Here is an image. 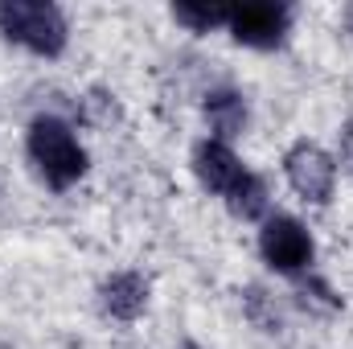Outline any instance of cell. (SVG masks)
<instances>
[{
  "mask_svg": "<svg viewBox=\"0 0 353 349\" xmlns=\"http://www.w3.org/2000/svg\"><path fill=\"white\" fill-rule=\"evenodd\" d=\"M25 152L33 161L37 177L50 185V189H70L79 185L87 173V148L79 144L74 128L58 115H37L25 132Z\"/></svg>",
  "mask_w": 353,
  "mask_h": 349,
  "instance_id": "6da1fadb",
  "label": "cell"
},
{
  "mask_svg": "<svg viewBox=\"0 0 353 349\" xmlns=\"http://www.w3.org/2000/svg\"><path fill=\"white\" fill-rule=\"evenodd\" d=\"M0 37L37 58H62L70 21L50 0H0Z\"/></svg>",
  "mask_w": 353,
  "mask_h": 349,
  "instance_id": "7a4b0ae2",
  "label": "cell"
},
{
  "mask_svg": "<svg viewBox=\"0 0 353 349\" xmlns=\"http://www.w3.org/2000/svg\"><path fill=\"white\" fill-rule=\"evenodd\" d=\"M259 255L271 271L279 275H304L312 271V259H316V243L308 235V226L292 214H267L263 230H259Z\"/></svg>",
  "mask_w": 353,
  "mask_h": 349,
  "instance_id": "3957f363",
  "label": "cell"
},
{
  "mask_svg": "<svg viewBox=\"0 0 353 349\" xmlns=\"http://www.w3.org/2000/svg\"><path fill=\"white\" fill-rule=\"evenodd\" d=\"M226 33L247 50H279L292 33V8L275 0H243L226 4Z\"/></svg>",
  "mask_w": 353,
  "mask_h": 349,
  "instance_id": "277c9868",
  "label": "cell"
},
{
  "mask_svg": "<svg viewBox=\"0 0 353 349\" xmlns=\"http://www.w3.org/2000/svg\"><path fill=\"white\" fill-rule=\"evenodd\" d=\"M283 177L288 185L296 189V197L312 201V206H329L333 189H337V161L312 144V140H296L288 152H283Z\"/></svg>",
  "mask_w": 353,
  "mask_h": 349,
  "instance_id": "5b68a950",
  "label": "cell"
},
{
  "mask_svg": "<svg viewBox=\"0 0 353 349\" xmlns=\"http://www.w3.org/2000/svg\"><path fill=\"white\" fill-rule=\"evenodd\" d=\"M148 292H152L148 275H140V271H111V275L99 283V308H103L111 321L132 325V321L144 317Z\"/></svg>",
  "mask_w": 353,
  "mask_h": 349,
  "instance_id": "8992f818",
  "label": "cell"
},
{
  "mask_svg": "<svg viewBox=\"0 0 353 349\" xmlns=\"http://www.w3.org/2000/svg\"><path fill=\"white\" fill-rule=\"evenodd\" d=\"M193 177L201 181V189H210V193H218V197H226L239 181H243V161L234 157V148L230 144H222V140H197L193 144Z\"/></svg>",
  "mask_w": 353,
  "mask_h": 349,
  "instance_id": "52a82bcc",
  "label": "cell"
},
{
  "mask_svg": "<svg viewBox=\"0 0 353 349\" xmlns=\"http://www.w3.org/2000/svg\"><path fill=\"white\" fill-rule=\"evenodd\" d=\"M201 111H205V123H210V140H222V144H230V140H239L243 132H247V123H251V107H247V99H243V90L234 87H218L205 94V103H201Z\"/></svg>",
  "mask_w": 353,
  "mask_h": 349,
  "instance_id": "ba28073f",
  "label": "cell"
},
{
  "mask_svg": "<svg viewBox=\"0 0 353 349\" xmlns=\"http://www.w3.org/2000/svg\"><path fill=\"white\" fill-rule=\"evenodd\" d=\"M226 210H230L239 222H263L267 214H271V189H267V181L247 169L243 181L226 193Z\"/></svg>",
  "mask_w": 353,
  "mask_h": 349,
  "instance_id": "9c48e42d",
  "label": "cell"
},
{
  "mask_svg": "<svg viewBox=\"0 0 353 349\" xmlns=\"http://www.w3.org/2000/svg\"><path fill=\"white\" fill-rule=\"evenodd\" d=\"M296 300H300V308H308V312H321V317H333V312H341V296L329 288V279H321V275H312V271L296 275Z\"/></svg>",
  "mask_w": 353,
  "mask_h": 349,
  "instance_id": "30bf717a",
  "label": "cell"
},
{
  "mask_svg": "<svg viewBox=\"0 0 353 349\" xmlns=\"http://www.w3.org/2000/svg\"><path fill=\"white\" fill-rule=\"evenodd\" d=\"M243 312H247V321L255 325V329H263V333H279L283 329V308L275 304V296L267 292V288H247V296H243Z\"/></svg>",
  "mask_w": 353,
  "mask_h": 349,
  "instance_id": "8fae6325",
  "label": "cell"
},
{
  "mask_svg": "<svg viewBox=\"0 0 353 349\" xmlns=\"http://www.w3.org/2000/svg\"><path fill=\"white\" fill-rule=\"evenodd\" d=\"M173 21L189 33H214L226 29V4H173Z\"/></svg>",
  "mask_w": 353,
  "mask_h": 349,
  "instance_id": "7c38bea8",
  "label": "cell"
},
{
  "mask_svg": "<svg viewBox=\"0 0 353 349\" xmlns=\"http://www.w3.org/2000/svg\"><path fill=\"white\" fill-rule=\"evenodd\" d=\"M83 119L94 123V128H111L115 119H119V99L111 94V90H87V99H83Z\"/></svg>",
  "mask_w": 353,
  "mask_h": 349,
  "instance_id": "4fadbf2b",
  "label": "cell"
},
{
  "mask_svg": "<svg viewBox=\"0 0 353 349\" xmlns=\"http://www.w3.org/2000/svg\"><path fill=\"white\" fill-rule=\"evenodd\" d=\"M345 173H353V123H345L341 132H337V157H333Z\"/></svg>",
  "mask_w": 353,
  "mask_h": 349,
  "instance_id": "5bb4252c",
  "label": "cell"
},
{
  "mask_svg": "<svg viewBox=\"0 0 353 349\" xmlns=\"http://www.w3.org/2000/svg\"><path fill=\"white\" fill-rule=\"evenodd\" d=\"M345 25H350V33H353V4L345 8Z\"/></svg>",
  "mask_w": 353,
  "mask_h": 349,
  "instance_id": "9a60e30c",
  "label": "cell"
}]
</instances>
